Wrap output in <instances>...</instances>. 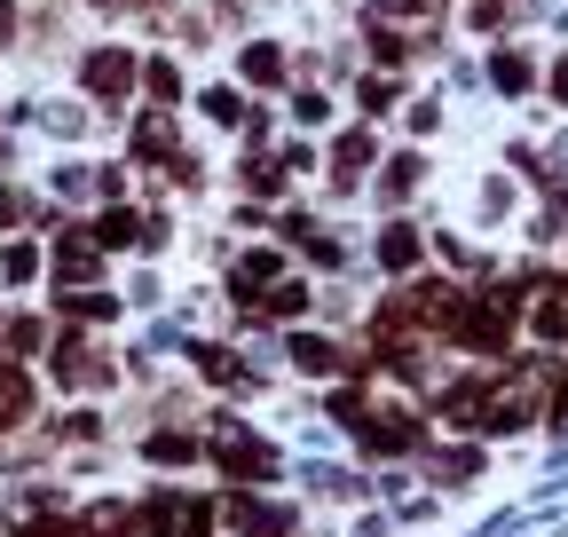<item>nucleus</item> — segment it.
<instances>
[{"instance_id": "f257e3e1", "label": "nucleus", "mask_w": 568, "mask_h": 537, "mask_svg": "<svg viewBox=\"0 0 568 537\" xmlns=\"http://www.w3.org/2000/svg\"><path fill=\"white\" fill-rule=\"evenodd\" d=\"M552 88H560V103H568V63H560V80H552Z\"/></svg>"}]
</instances>
